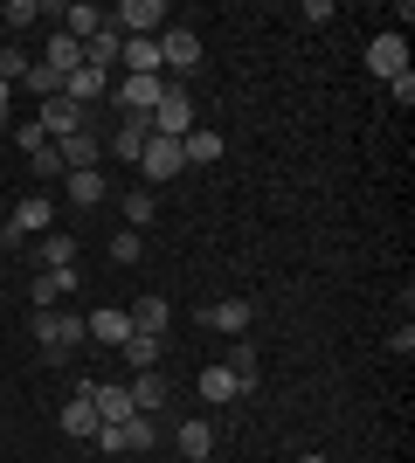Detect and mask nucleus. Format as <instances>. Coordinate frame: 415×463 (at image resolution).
Here are the masks:
<instances>
[{
  "instance_id": "obj_1",
  "label": "nucleus",
  "mask_w": 415,
  "mask_h": 463,
  "mask_svg": "<svg viewBox=\"0 0 415 463\" xmlns=\"http://www.w3.org/2000/svg\"><path fill=\"white\" fill-rule=\"evenodd\" d=\"M35 346L42 360H70L83 346V318L77 311H35Z\"/></svg>"
},
{
  "instance_id": "obj_2",
  "label": "nucleus",
  "mask_w": 415,
  "mask_h": 463,
  "mask_svg": "<svg viewBox=\"0 0 415 463\" xmlns=\"http://www.w3.org/2000/svg\"><path fill=\"white\" fill-rule=\"evenodd\" d=\"M49 222H56V201H49V194H28V201H14V214H7L0 242H7V250H21L28 235H49Z\"/></svg>"
},
{
  "instance_id": "obj_3",
  "label": "nucleus",
  "mask_w": 415,
  "mask_h": 463,
  "mask_svg": "<svg viewBox=\"0 0 415 463\" xmlns=\"http://www.w3.org/2000/svg\"><path fill=\"white\" fill-rule=\"evenodd\" d=\"M111 28H118V42H132V35H166V0H125L118 14H104Z\"/></svg>"
},
{
  "instance_id": "obj_4",
  "label": "nucleus",
  "mask_w": 415,
  "mask_h": 463,
  "mask_svg": "<svg viewBox=\"0 0 415 463\" xmlns=\"http://www.w3.org/2000/svg\"><path fill=\"white\" fill-rule=\"evenodd\" d=\"M187 132H194V104L180 83H166V97L153 104V138H187Z\"/></svg>"
},
{
  "instance_id": "obj_5",
  "label": "nucleus",
  "mask_w": 415,
  "mask_h": 463,
  "mask_svg": "<svg viewBox=\"0 0 415 463\" xmlns=\"http://www.w3.org/2000/svg\"><path fill=\"white\" fill-rule=\"evenodd\" d=\"M166 83H174V77H118V83H111V104H118V111L153 118V104L166 97Z\"/></svg>"
},
{
  "instance_id": "obj_6",
  "label": "nucleus",
  "mask_w": 415,
  "mask_h": 463,
  "mask_svg": "<svg viewBox=\"0 0 415 463\" xmlns=\"http://www.w3.org/2000/svg\"><path fill=\"white\" fill-rule=\"evenodd\" d=\"M367 70H374L381 83H395L401 70H409V42H401V28H381V35L367 42Z\"/></svg>"
},
{
  "instance_id": "obj_7",
  "label": "nucleus",
  "mask_w": 415,
  "mask_h": 463,
  "mask_svg": "<svg viewBox=\"0 0 415 463\" xmlns=\"http://www.w3.org/2000/svg\"><path fill=\"white\" fill-rule=\"evenodd\" d=\"M146 138H153V118H138V111H118V132L104 138V153L125 159V166H138V153H146Z\"/></svg>"
},
{
  "instance_id": "obj_8",
  "label": "nucleus",
  "mask_w": 415,
  "mask_h": 463,
  "mask_svg": "<svg viewBox=\"0 0 415 463\" xmlns=\"http://www.w3.org/2000/svg\"><path fill=\"white\" fill-rule=\"evenodd\" d=\"M180 166H187V159H180V138H146V153H138V174H146V187H166Z\"/></svg>"
},
{
  "instance_id": "obj_9",
  "label": "nucleus",
  "mask_w": 415,
  "mask_h": 463,
  "mask_svg": "<svg viewBox=\"0 0 415 463\" xmlns=\"http://www.w3.org/2000/svg\"><path fill=\"white\" fill-rule=\"evenodd\" d=\"M83 104H70V97H42V111H35V125H42V138L56 146V138H70V132H83Z\"/></svg>"
},
{
  "instance_id": "obj_10",
  "label": "nucleus",
  "mask_w": 415,
  "mask_h": 463,
  "mask_svg": "<svg viewBox=\"0 0 415 463\" xmlns=\"http://www.w3.org/2000/svg\"><path fill=\"white\" fill-rule=\"evenodd\" d=\"M194 62H201V35H194V28H180V21H174V28L159 35V70H180V77H187Z\"/></svg>"
},
{
  "instance_id": "obj_11",
  "label": "nucleus",
  "mask_w": 415,
  "mask_h": 463,
  "mask_svg": "<svg viewBox=\"0 0 415 463\" xmlns=\"http://www.w3.org/2000/svg\"><path fill=\"white\" fill-rule=\"evenodd\" d=\"M83 339H98V346H125V339H132V311H125V305H98L90 318H83Z\"/></svg>"
},
{
  "instance_id": "obj_12",
  "label": "nucleus",
  "mask_w": 415,
  "mask_h": 463,
  "mask_svg": "<svg viewBox=\"0 0 415 463\" xmlns=\"http://www.w3.org/2000/svg\"><path fill=\"white\" fill-rule=\"evenodd\" d=\"M77 394H90L98 422H125V415H132V394H125V381H83Z\"/></svg>"
},
{
  "instance_id": "obj_13",
  "label": "nucleus",
  "mask_w": 415,
  "mask_h": 463,
  "mask_svg": "<svg viewBox=\"0 0 415 463\" xmlns=\"http://www.w3.org/2000/svg\"><path fill=\"white\" fill-rule=\"evenodd\" d=\"M174 443H180V457H187V463L215 457V422H208V415H187V422H174Z\"/></svg>"
},
{
  "instance_id": "obj_14",
  "label": "nucleus",
  "mask_w": 415,
  "mask_h": 463,
  "mask_svg": "<svg viewBox=\"0 0 415 463\" xmlns=\"http://www.w3.org/2000/svg\"><path fill=\"white\" fill-rule=\"evenodd\" d=\"M62 97H70V104H83V111H90V104H104V97H111V77H104V70H90V62H83V70H70V77H62Z\"/></svg>"
},
{
  "instance_id": "obj_15",
  "label": "nucleus",
  "mask_w": 415,
  "mask_h": 463,
  "mask_svg": "<svg viewBox=\"0 0 415 463\" xmlns=\"http://www.w3.org/2000/svg\"><path fill=\"white\" fill-rule=\"evenodd\" d=\"M28 298H35V311H62V298H77V270H42Z\"/></svg>"
},
{
  "instance_id": "obj_16",
  "label": "nucleus",
  "mask_w": 415,
  "mask_h": 463,
  "mask_svg": "<svg viewBox=\"0 0 415 463\" xmlns=\"http://www.w3.org/2000/svg\"><path fill=\"white\" fill-rule=\"evenodd\" d=\"M56 153H62V174H83V166L104 159V138L98 132H70V138H56Z\"/></svg>"
},
{
  "instance_id": "obj_17",
  "label": "nucleus",
  "mask_w": 415,
  "mask_h": 463,
  "mask_svg": "<svg viewBox=\"0 0 415 463\" xmlns=\"http://www.w3.org/2000/svg\"><path fill=\"white\" fill-rule=\"evenodd\" d=\"M132 332H153V339H166V326H174V305L166 298H132Z\"/></svg>"
},
{
  "instance_id": "obj_18",
  "label": "nucleus",
  "mask_w": 415,
  "mask_h": 463,
  "mask_svg": "<svg viewBox=\"0 0 415 463\" xmlns=\"http://www.w3.org/2000/svg\"><path fill=\"white\" fill-rule=\"evenodd\" d=\"M125 394H132V415H159V408H166V373H132V387H125Z\"/></svg>"
},
{
  "instance_id": "obj_19",
  "label": "nucleus",
  "mask_w": 415,
  "mask_h": 463,
  "mask_svg": "<svg viewBox=\"0 0 415 463\" xmlns=\"http://www.w3.org/2000/svg\"><path fill=\"white\" fill-rule=\"evenodd\" d=\"M201 326H215V332H250V298H222V305H208L201 311Z\"/></svg>"
},
{
  "instance_id": "obj_20",
  "label": "nucleus",
  "mask_w": 415,
  "mask_h": 463,
  "mask_svg": "<svg viewBox=\"0 0 415 463\" xmlns=\"http://www.w3.org/2000/svg\"><path fill=\"white\" fill-rule=\"evenodd\" d=\"M118 49H125V42H118V28L104 21L98 35L83 42V62H90V70H104V77H111V70H118Z\"/></svg>"
},
{
  "instance_id": "obj_21",
  "label": "nucleus",
  "mask_w": 415,
  "mask_h": 463,
  "mask_svg": "<svg viewBox=\"0 0 415 463\" xmlns=\"http://www.w3.org/2000/svg\"><path fill=\"white\" fill-rule=\"evenodd\" d=\"M118 353H125V367H132V373H153V367H159V353H166V339H153V332H132Z\"/></svg>"
},
{
  "instance_id": "obj_22",
  "label": "nucleus",
  "mask_w": 415,
  "mask_h": 463,
  "mask_svg": "<svg viewBox=\"0 0 415 463\" xmlns=\"http://www.w3.org/2000/svg\"><path fill=\"white\" fill-rule=\"evenodd\" d=\"M70 180V201H77V208H98L104 194H111V180H104V166H83V174H62Z\"/></svg>"
},
{
  "instance_id": "obj_23",
  "label": "nucleus",
  "mask_w": 415,
  "mask_h": 463,
  "mask_svg": "<svg viewBox=\"0 0 415 463\" xmlns=\"http://www.w3.org/2000/svg\"><path fill=\"white\" fill-rule=\"evenodd\" d=\"M118 443L132 449V457H146V449L159 443V415H125V422H118Z\"/></svg>"
},
{
  "instance_id": "obj_24",
  "label": "nucleus",
  "mask_w": 415,
  "mask_h": 463,
  "mask_svg": "<svg viewBox=\"0 0 415 463\" xmlns=\"http://www.w3.org/2000/svg\"><path fill=\"white\" fill-rule=\"evenodd\" d=\"M98 408H90V394H77V402L62 408V436H70V443H83V436H98Z\"/></svg>"
},
{
  "instance_id": "obj_25",
  "label": "nucleus",
  "mask_w": 415,
  "mask_h": 463,
  "mask_svg": "<svg viewBox=\"0 0 415 463\" xmlns=\"http://www.w3.org/2000/svg\"><path fill=\"white\" fill-rule=\"evenodd\" d=\"M104 28V7H90V0H77V7H62V35L70 42H90Z\"/></svg>"
},
{
  "instance_id": "obj_26",
  "label": "nucleus",
  "mask_w": 415,
  "mask_h": 463,
  "mask_svg": "<svg viewBox=\"0 0 415 463\" xmlns=\"http://www.w3.org/2000/svg\"><path fill=\"white\" fill-rule=\"evenodd\" d=\"M201 402H208V408H229V402H242L236 373H229V367H208V373H201Z\"/></svg>"
},
{
  "instance_id": "obj_27",
  "label": "nucleus",
  "mask_w": 415,
  "mask_h": 463,
  "mask_svg": "<svg viewBox=\"0 0 415 463\" xmlns=\"http://www.w3.org/2000/svg\"><path fill=\"white\" fill-rule=\"evenodd\" d=\"M35 256H42V270H77V242H70V235H56V229L35 242Z\"/></svg>"
},
{
  "instance_id": "obj_28",
  "label": "nucleus",
  "mask_w": 415,
  "mask_h": 463,
  "mask_svg": "<svg viewBox=\"0 0 415 463\" xmlns=\"http://www.w3.org/2000/svg\"><path fill=\"white\" fill-rule=\"evenodd\" d=\"M180 159H187V166H215L222 159V132H187L180 138Z\"/></svg>"
},
{
  "instance_id": "obj_29",
  "label": "nucleus",
  "mask_w": 415,
  "mask_h": 463,
  "mask_svg": "<svg viewBox=\"0 0 415 463\" xmlns=\"http://www.w3.org/2000/svg\"><path fill=\"white\" fill-rule=\"evenodd\" d=\"M159 214V194L153 187H125V229H146Z\"/></svg>"
},
{
  "instance_id": "obj_30",
  "label": "nucleus",
  "mask_w": 415,
  "mask_h": 463,
  "mask_svg": "<svg viewBox=\"0 0 415 463\" xmlns=\"http://www.w3.org/2000/svg\"><path fill=\"white\" fill-rule=\"evenodd\" d=\"M42 62L70 77V70H83V42H70V35H62V28H56V42H49V56H42Z\"/></svg>"
},
{
  "instance_id": "obj_31",
  "label": "nucleus",
  "mask_w": 415,
  "mask_h": 463,
  "mask_svg": "<svg viewBox=\"0 0 415 463\" xmlns=\"http://www.w3.org/2000/svg\"><path fill=\"white\" fill-rule=\"evenodd\" d=\"M229 373H236L242 394H257V346H242V339H236V353H229Z\"/></svg>"
},
{
  "instance_id": "obj_32",
  "label": "nucleus",
  "mask_w": 415,
  "mask_h": 463,
  "mask_svg": "<svg viewBox=\"0 0 415 463\" xmlns=\"http://www.w3.org/2000/svg\"><path fill=\"white\" fill-rule=\"evenodd\" d=\"M21 83H28L35 97H62V70H49V62H28V77H21Z\"/></svg>"
},
{
  "instance_id": "obj_33",
  "label": "nucleus",
  "mask_w": 415,
  "mask_h": 463,
  "mask_svg": "<svg viewBox=\"0 0 415 463\" xmlns=\"http://www.w3.org/2000/svg\"><path fill=\"white\" fill-rule=\"evenodd\" d=\"M138 256H146V235H138V229L111 235V263H118V270H125V263H138Z\"/></svg>"
},
{
  "instance_id": "obj_34",
  "label": "nucleus",
  "mask_w": 415,
  "mask_h": 463,
  "mask_svg": "<svg viewBox=\"0 0 415 463\" xmlns=\"http://www.w3.org/2000/svg\"><path fill=\"white\" fill-rule=\"evenodd\" d=\"M28 166H35V180H62V153H56V146H42V153H28Z\"/></svg>"
},
{
  "instance_id": "obj_35",
  "label": "nucleus",
  "mask_w": 415,
  "mask_h": 463,
  "mask_svg": "<svg viewBox=\"0 0 415 463\" xmlns=\"http://www.w3.org/2000/svg\"><path fill=\"white\" fill-rule=\"evenodd\" d=\"M28 77V56H21V49H0V83H21Z\"/></svg>"
},
{
  "instance_id": "obj_36",
  "label": "nucleus",
  "mask_w": 415,
  "mask_h": 463,
  "mask_svg": "<svg viewBox=\"0 0 415 463\" xmlns=\"http://www.w3.org/2000/svg\"><path fill=\"white\" fill-rule=\"evenodd\" d=\"M297 21H305V28H325V21H333V0H305V7H297Z\"/></svg>"
},
{
  "instance_id": "obj_37",
  "label": "nucleus",
  "mask_w": 415,
  "mask_h": 463,
  "mask_svg": "<svg viewBox=\"0 0 415 463\" xmlns=\"http://www.w3.org/2000/svg\"><path fill=\"white\" fill-rule=\"evenodd\" d=\"M7 132H14L21 153H42V146H49V138H42V125H7Z\"/></svg>"
},
{
  "instance_id": "obj_38",
  "label": "nucleus",
  "mask_w": 415,
  "mask_h": 463,
  "mask_svg": "<svg viewBox=\"0 0 415 463\" xmlns=\"http://www.w3.org/2000/svg\"><path fill=\"white\" fill-rule=\"evenodd\" d=\"M35 14H42L35 0H7V21H14V28H28V21H35Z\"/></svg>"
},
{
  "instance_id": "obj_39",
  "label": "nucleus",
  "mask_w": 415,
  "mask_h": 463,
  "mask_svg": "<svg viewBox=\"0 0 415 463\" xmlns=\"http://www.w3.org/2000/svg\"><path fill=\"white\" fill-rule=\"evenodd\" d=\"M388 353H415V326H409V318H401V326H395V339H388Z\"/></svg>"
},
{
  "instance_id": "obj_40",
  "label": "nucleus",
  "mask_w": 415,
  "mask_h": 463,
  "mask_svg": "<svg viewBox=\"0 0 415 463\" xmlns=\"http://www.w3.org/2000/svg\"><path fill=\"white\" fill-rule=\"evenodd\" d=\"M7 111H14V83H0V132L14 125V118H7Z\"/></svg>"
},
{
  "instance_id": "obj_41",
  "label": "nucleus",
  "mask_w": 415,
  "mask_h": 463,
  "mask_svg": "<svg viewBox=\"0 0 415 463\" xmlns=\"http://www.w3.org/2000/svg\"><path fill=\"white\" fill-rule=\"evenodd\" d=\"M297 463H333V457H318V449H312V457H297Z\"/></svg>"
}]
</instances>
